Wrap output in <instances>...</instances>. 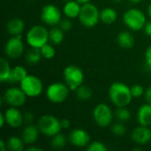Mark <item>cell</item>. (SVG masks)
I'll use <instances>...</instances> for the list:
<instances>
[{
    "label": "cell",
    "instance_id": "6da1fadb",
    "mask_svg": "<svg viewBox=\"0 0 151 151\" xmlns=\"http://www.w3.org/2000/svg\"><path fill=\"white\" fill-rule=\"evenodd\" d=\"M109 98L111 102L118 107H127L134 98L131 93V88L119 81L113 82L109 88Z\"/></svg>",
    "mask_w": 151,
    "mask_h": 151
},
{
    "label": "cell",
    "instance_id": "7a4b0ae2",
    "mask_svg": "<svg viewBox=\"0 0 151 151\" xmlns=\"http://www.w3.org/2000/svg\"><path fill=\"white\" fill-rule=\"evenodd\" d=\"M27 43L32 48H42L50 42V31L43 26H33L26 35Z\"/></svg>",
    "mask_w": 151,
    "mask_h": 151
},
{
    "label": "cell",
    "instance_id": "3957f363",
    "mask_svg": "<svg viewBox=\"0 0 151 151\" xmlns=\"http://www.w3.org/2000/svg\"><path fill=\"white\" fill-rule=\"evenodd\" d=\"M124 24L133 31H140L144 28L147 19L144 12L138 8H130L123 15Z\"/></svg>",
    "mask_w": 151,
    "mask_h": 151
},
{
    "label": "cell",
    "instance_id": "277c9868",
    "mask_svg": "<svg viewBox=\"0 0 151 151\" xmlns=\"http://www.w3.org/2000/svg\"><path fill=\"white\" fill-rule=\"evenodd\" d=\"M40 133L45 136L52 137L62 130L60 120L51 114H44L40 117L37 123Z\"/></svg>",
    "mask_w": 151,
    "mask_h": 151
},
{
    "label": "cell",
    "instance_id": "5b68a950",
    "mask_svg": "<svg viewBox=\"0 0 151 151\" xmlns=\"http://www.w3.org/2000/svg\"><path fill=\"white\" fill-rule=\"evenodd\" d=\"M80 22L86 27H96L100 20V11L91 2L81 4V12L79 15Z\"/></svg>",
    "mask_w": 151,
    "mask_h": 151
},
{
    "label": "cell",
    "instance_id": "8992f818",
    "mask_svg": "<svg viewBox=\"0 0 151 151\" xmlns=\"http://www.w3.org/2000/svg\"><path fill=\"white\" fill-rule=\"evenodd\" d=\"M65 83L68 86L70 90L75 91L84 81L83 71L75 65H67L63 72Z\"/></svg>",
    "mask_w": 151,
    "mask_h": 151
},
{
    "label": "cell",
    "instance_id": "52a82bcc",
    "mask_svg": "<svg viewBox=\"0 0 151 151\" xmlns=\"http://www.w3.org/2000/svg\"><path fill=\"white\" fill-rule=\"evenodd\" d=\"M70 88L65 83L63 82H53L48 86L46 88V97L47 99L56 104L64 103L69 95Z\"/></svg>",
    "mask_w": 151,
    "mask_h": 151
},
{
    "label": "cell",
    "instance_id": "ba28073f",
    "mask_svg": "<svg viewBox=\"0 0 151 151\" xmlns=\"http://www.w3.org/2000/svg\"><path fill=\"white\" fill-rule=\"evenodd\" d=\"M19 87L27 97H38L43 91V83L40 78L35 75L28 74L20 83Z\"/></svg>",
    "mask_w": 151,
    "mask_h": 151
},
{
    "label": "cell",
    "instance_id": "9c48e42d",
    "mask_svg": "<svg viewBox=\"0 0 151 151\" xmlns=\"http://www.w3.org/2000/svg\"><path fill=\"white\" fill-rule=\"evenodd\" d=\"M112 110L106 104H97L93 111V119L96 124L101 127H107L112 124L113 118Z\"/></svg>",
    "mask_w": 151,
    "mask_h": 151
},
{
    "label": "cell",
    "instance_id": "30bf717a",
    "mask_svg": "<svg viewBox=\"0 0 151 151\" xmlns=\"http://www.w3.org/2000/svg\"><path fill=\"white\" fill-rule=\"evenodd\" d=\"M27 95L21 89V88L11 87L7 88L3 96V99L9 106L19 108L23 106L27 101Z\"/></svg>",
    "mask_w": 151,
    "mask_h": 151
},
{
    "label": "cell",
    "instance_id": "8fae6325",
    "mask_svg": "<svg viewBox=\"0 0 151 151\" xmlns=\"http://www.w3.org/2000/svg\"><path fill=\"white\" fill-rule=\"evenodd\" d=\"M62 13L59 8L52 4L44 5L41 11V19L50 27H55L59 24L62 19Z\"/></svg>",
    "mask_w": 151,
    "mask_h": 151
},
{
    "label": "cell",
    "instance_id": "7c38bea8",
    "mask_svg": "<svg viewBox=\"0 0 151 151\" xmlns=\"http://www.w3.org/2000/svg\"><path fill=\"white\" fill-rule=\"evenodd\" d=\"M4 54L9 58H18L24 52V42L21 35H13L9 38L4 47Z\"/></svg>",
    "mask_w": 151,
    "mask_h": 151
},
{
    "label": "cell",
    "instance_id": "4fadbf2b",
    "mask_svg": "<svg viewBox=\"0 0 151 151\" xmlns=\"http://www.w3.org/2000/svg\"><path fill=\"white\" fill-rule=\"evenodd\" d=\"M68 140L71 144L76 148H85L90 143L89 134L81 128L73 129L69 134Z\"/></svg>",
    "mask_w": 151,
    "mask_h": 151
},
{
    "label": "cell",
    "instance_id": "5bb4252c",
    "mask_svg": "<svg viewBox=\"0 0 151 151\" xmlns=\"http://www.w3.org/2000/svg\"><path fill=\"white\" fill-rule=\"evenodd\" d=\"M6 125L12 128L20 127L24 123V114L17 107L10 106L4 112Z\"/></svg>",
    "mask_w": 151,
    "mask_h": 151
},
{
    "label": "cell",
    "instance_id": "9a60e30c",
    "mask_svg": "<svg viewBox=\"0 0 151 151\" xmlns=\"http://www.w3.org/2000/svg\"><path fill=\"white\" fill-rule=\"evenodd\" d=\"M131 139L138 145H146L151 141V129L149 127L140 125L133 130Z\"/></svg>",
    "mask_w": 151,
    "mask_h": 151
},
{
    "label": "cell",
    "instance_id": "2e32d148",
    "mask_svg": "<svg viewBox=\"0 0 151 151\" xmlns=\"http://www.w3.org/2000/svg\"><path fill=\"white\" fill-rule=\"evenodd\" d=\"M39 133L40 130L38 128V126H35L34 124H28L22 130L21 139L23 140L25 144L32 145L37 142L39 137Z\"/></svg>",
    "mask_w": 151,
    "mask_h": 151
},
{
    "label": "cell",
    "instance_id": "e0dca14e",
    "mask_svg": "<svg viewBox=\"0 0 151 151\" xmlns=\"http://www.w3.org/2000/svg\"><path fill=\"white\" fill-rule=\"evenodd\" d=\"M25 29V22L22 19L14 17L11 19L6 25V30L9 35H21Z\"/></svg>",
    "mask_w": 151,
    "mask_h": 151
},
{
    "label": "cell",
    "instance_id": "ac0fdd59",
    "mask_svg": "<svg viewBox=\"0 0 151 151\" xmlns=\"http://www.w3.org/2000/svg\"><path fill=\"white\" fill-rule=\"evenodd\" d=\"M137 120L142 126L150 127L151 126V104H144L140 106L137 111Z\"/></svg>",
    "mask_w": 151,
    "mask_h": 151
},
{
    "label": "cell",
    "instance_id": "d6986e66",
    "mask_svg": "<svg viewBox=\"0 0 151 151\" xmlns=\"http://www.w3.org/2000/svg\"><path fill=\"white\" fill-rule=\"evenodd\" d=\"M81 9V4L78 3L76 0H72L69 2H65L63 7V13L66 18L73 19L79 17Z\"/></svg>",
    "mask_w": 151,
    "mask_h": 151
},
{
    "label": "cell",
    "instance_id": "ffe728a7",
    "mask_svg": "<svg viewBox=\"0 0 151 151\" xmlns=\"http://www.w3.org/2000/svg\"><path fill=\"white\" fill-rule=\"evenodd\" d=\"M27 75H28V73L24 66L16 65L12 68L11 74L8 79V82L12 84L20 83Z\"/></svg>",
    "mask_w": 151,
    "mask_h": 151
},
{
    "label": "cell",
    "instance_id": "44dd1931",
    "mask_svg": "<svg viewBox=\"0 0 151 151\" xmlns=\"http://www.w3.org/2000/svg\"><path fill=\"white\" fill-rule=\"evenodd\" d=\"M134 42V37L129 31H122L117 36V42L123 49H131Z\"/></svg>",
    "mask_w": 151,
    "mask_h": 151
},
{
    "label": "cell",
    "instance_id": "7402d4cb",
    "mask_svg": "<svg viewBox=\"0 0 151 151\" xmlns=\"http://www.w3.org/2000/svg\"><path fill=\"white\" fill-rule=\"evenodd\" d=\"M118 13L115 9L111 7H105L100 11V20L104 24H112L116 21Z\"/></svg>",
    "mask_w": 151,
    "mask_h": 151
},
{
    "label": "cell",
    "instance_id": "603a6c76",
    "mask_svg": "<svg viewBox=\"0 0 151 151\" xmlns=\"http://www.w3.org/2000/svg\"><path fill=\"white\" fill-rule=\"evenodd\" d=\"M65 31H63L59 27H52L50 30V42L53 45H58L64 41Z\"/></svg>",
    "mask_w": 151,
    "mask_h": 151
},
{
    "label": "cell",
    "instance_id": "cb8c5ba5",
    "mask_svg": "<svg viewBox=\"0 0 151 151\" xmlns=\"http://www.w3.org/2000/svg\"><path fill=\"white\" fill-rule=\"evenodd\" d=\"M11 71H12V67L10 66L8 60L5 58H1L0 59V81L2 83L8 82Z\"/></svg>",
    "mask_w": 151,
    "mask_h": 151
},
{
    "label": "cell",
    "instance_id": "d4e9b609",
    "mask_svg": "<svg viewBox=\"0 0 151 151\" xmlns=\"http://www.w3.org/2000/svg\"><path fill=\"white\" fill-rule=\"evenodd\" d=\"M42 58V56L40 49L32 48V47H30V49L27 51L26 56H25L26 61L31 65H35V64L39 63L41 61Z\"/></svg>",
    "mask_w": 151,
    "mask_h": 151
},
{
    "label": "cell",
    "instance_id": "484cf974",
    "mask_svg": "<svg viewBox=\"0 0 151 151\" xmlns=\"http://www.w3.org/2000/svg\"><path fill=\"white\" fill-rule=\"evenodd\" d=\"M7 150L11 151H22L24 150V142L21 137L18 136H11L7 142Z\"/></svg>",
    "mask_w": 151,
    "mask_h": 151
},
{
    "label": "cell",
    "instance_id": "4316f807",
    "mask_svg": "<svg viewBox=\"0 0 151 151\" xmlns=\"http://www.w3.org/2000/svg\"><path fill=\"white\" fill-rule=\"evenodd\" d=\"M75 94H76V96L80 99V100H82V101H87V100H89L92 96H93V91L92 89L87 86V85H81L76 90H75Z\"/></svg>",
    "mask_w": 151,
    "mask_h": 151
},
{
    "label": "cell",
    "instance_id": "83f0119b",
    "mask_svg": "<svg viewBox=\"0 0 151 151\" xmlns=\"http://www.w3.org/2000/svg\"><path fill=\"white\" fill-rule=\"evenodd\" d=\"M66 142H67L66 137L61 133H58L56 135L51 137L50 143H51V147L54 149H58V150L62 149L66 145Z\"/></svg>",
    "mask_w": 151,
    "mask_h": 151
},
{
    "label": "cell",
    "instance_id": "f1b7e54d",
    "mask_svg": "<svg viewBox=\"0 0 151 151\" xmlns=\"http://www.w3.org/2000/svg\"><path fill=\"white\" fill-rule=\"evenodd\" d=\"M114 115H115L116 119L120 122L128 121L132 117L130 111L127 107H118Z\"/></svg>",
    "mask_w": 151,
    "mask_h": 151
},
{
    "label": "cell",
    "instance_id": "f546056e",
    "mask_svg": "<svg viewBox=\"0 0 151 151\" xmlns=\"http://www.w3.org/2000/svg\"><path fill=\"white\" fill-rule=\"evenodd\" d=\"M40 50H41L42 58L45 59H51L56 55V50H55L53 44L50 43V42H47L42 48H40Z\"/></svg>",
    "mask_w": 151,
    "mask_h": 151
},
{
    "label": "cell",
    "instance_id": "4dcf8cb0",
    "mask_svg": "<svg viewBox=\"0 0 151 151\" xmlns=\"http://www.w3.org/2000/svg\"><path fill=\"white\" fill-rule=\"evenodd\" d=\"M111 131L113 134L117 136H123L127 133V127L123 124V122H116L111 125Z\"/></svg>",
    "mask_w": 151,
    "mask_h": 151
},
{
    "label": "cell",
    "instance_id": "1f68e13d",
    "mask_svg": "<svg viewBox=\"0 0 151 151\" xmlns=\"http://www.w3.org/2000/svg\"><path fill=\"white\" fill-rule=\"evenodd\" d=\"M87 150L88 151H106L107 150V147L106 145L99 141H94V142H90V143L88 145L87 147Z\"/></svg>",
    "mask_w": 151,
    "mask_h": 151
},
{
    "label": "cell",
    "instance_id": "d6a6232c",
    "mask_svg": "<svg viewBox=\"0 0 151 151\" xmlns=\"http://www.w3.org/2000/svg\"><path fill=\"white\" fill-rule=\"evenodd\" d=\"M130 88H131V93H132L133 97L138 98V97H141V96H144L145 89H144V88L142 85L135 84V85H133Z\"/></svg>",
    "mask_w": 151,
    "mask_h": 151
},
{
    "label": "cell",
    "instance_id": "836d02e7",
    "mask_svg": "<svg viewBox=\"0 0 151 151\" xmlns=\"http://www.w3.org/2000/svg\"><path fill=\"white\" fill-rule=\"evenodd\" d=\"M58 27L65 32L69 31L72 27H73V22L71 21V19L67 18V19H61V21L58 24Z\"/></svg>",
    "mask_w": 151,
    "mask_h": 151
},
{
    "label": "cell",
    "instance_id": "e575fe53",
    "mask_svg": "<svg viewBox=\"0 0 151 151\" xmlns=\"http://www.w3.org/2000/svg\"><path fill=\"white\" fill-rule=\"evenodd\" d=\"M35 120V115L33 112L31 111H26L24 113V123H26L27 125L28 124H33Z\"/></svg>",
    "mask_w": 151,
    "mask_h": 151
},
{
    "label": "cell",
    "instance_id": "d590c367",
    "mask_svg": "<svg viewBox=\"0 0 151 151\" xmlns=\"http://www.w3.org/2000/svg\"><path fill=\"white\" fill-rule=\"evenodd\" d=\"M145 61L147 65L151 68V45H150L145 51Z\"/></svg>",
    "mask_w": 151,
    "mask_h": 151
},
{
    "label": "cell",
    "instance_id": "8d00e7d4",
    "mask_svg": "<svg viewBox=\"0 0 151 151\" xmlns=\"http://www.w3.org/2000/svg\"><path fill=\"white\" fill-rule=\"evenodd\" d=\"M144 97H145V101L146 103L148 104H151V86L145 89V92H144Z\"/></svg>",
    "mask_w": 151,
    "mask_h": 151
},
{
    "label": "cell",
    "instance_id": "74e56055",
    "mask_svg": "<svg viewBox=\"0 0 151 151\" xmlns=\"http://www.w3.org/2000/svg\"><path fill=\"white\" fill-rule=\"evenodd\" d=\"M60 124H61V127L62 129H68L71 127V122L69 119H63L60 120Z\"/></svg>",
    "mask_w": 151,
    "mask_h": 151
},
{
    "label": "cell",
    "instance_id": "f35d334b",
    "mask_svg": "<svg viewBox=\"0 0 151 151\" xmlns=\"http://www.w3.org/2000/svg\"><path fill=\"white\" fill-rule=\"evenodd\" d=\"M144 32L148 36H151V20L147 21V23L144 27Z\"/></svg>",
    "mask_w": 151,
    "mask_h": 151
},
{
    "label": "cell",
    "instance_id": "ab89813d",
    "mask_svg": "<svg viewBox=\"0 0 151 151\" xmlns=\"http://www.w3.org/2000/svg\"><path fill=\"white\" fill-rule=\"evenodd\" d=\"M6 124V120H5V117H4V113H1L0 114V127L3 128L4 126Z\"/></svg>",
    "mask_w": 151,
    "mask_h": 151
},
{
    "label": "cell",
    "instance_id": "60d3db41",
    "mask_svg": "<svg viewBox=\"0 0 151 151\" xmlns=\"http://www.w3.org/2000/svg\"><path fill=\"white\" fill-rule=\"evenodd\" d=\"M27 151H42V149L41 148H38V147H35V146H33V144L29 147H27L26 149Z\"/></svg>",
    "mask_w": 151,
    "mask_h": 151
},
{
    "label": "cell",
    "instance_id": "b9f144b4",
    "mask_svg": "<svg viewBox=\"0 0 151 151\" xmlns=\"http://www.w3.org/2000/svg\"><path fill=\"white\" fill-rule=\"evenodd\" d=\"M7 150V144L4 140L0 141V150L1 151H5Z\"/></svg>",
    "mask_w": 151,
    "mask_h": 151
},
{
    "label": "cell",
    "instance_id": "7bdbcfd3",
    "mask_svg": "<svg viewBox=\"0 0 151 151\" xmlns=\"http://www.w3.org/2000/svg\"><path fill=\"white\" fill-rule=\"evenodd\" d=\"M78 3H80L81 4H87V3H90L92 0H76Z\"/></svg>",
    "mask_w": 151,
    "mask_h": 151
},
{
    "label": "cell",
    "instance_id": "ee69618b",
    "mask_svg": "<svg viewBox=\"0 0 151 151\" xmlns=\"http://www.w3.org/2000/svg\"><path fill=\"white\" fill-rule=\"evenodd\" d=\"M148 14H149V16L151 18V3L150 4V5L148 6Z\"/></svg>",
    "mask_w": 151,
    "mask_h": 151
},
{
    "label": "cell",
    "instance_id": "f6af8a7d",
    "mask_svg": "<svg viewBox=\"0 0 151 151\" xmlns=\"http://www.w3.org/2000/svg\"><path fill=\"white\" fill-rule=\"evenodd\" d=\"M130 2H132V3H134V4H137V3H140L141 1H142V0H129Z\"/></svg>",
    "mask_w": 151,
    "mask_h": 151
},
{
    "label": "cell",
    "instance_id": "bcb514c9",
    "mask_svg": "<svg viewBox=\"0 0 151 151\" xmlns=\"http://www.w3.org/2000/svg\"><path fill=\"white\" fill-rule=\"evenodd\" d=\"M114 2H120V1H122V0H113Z\"/></svg>",
    "mask_w": 151,
    "mask_h": 151
},
{
    "label": "cell",
    "instance_id": "7dc6e473",
    "mask_svg": "<svg viewBox=\"0 0 151 151\" xmlns=\"http://www.w3.org/2000/svg\"><path fill=\"white\" fill-rule=\"evenodd\" d=\"M63 1H65V2H69V1H72V0H63Z\"/></svg>",
    "mask_w": 151,
    "mask_h": 151
}]
</instances>
